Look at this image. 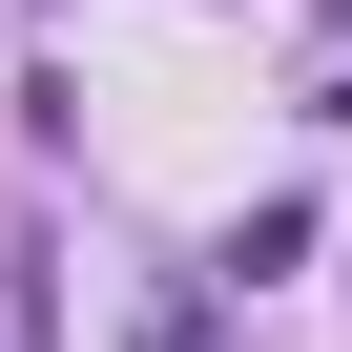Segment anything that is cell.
Returning <instances> with one entry per match:
<instances>
[{
	"instance_id": "6da1fadb",
	"label": "cell",
	"mask_w": 352,
	"mask_h": 352,
	"mask_svg": "<svg viewBox=\"0 0 352 352\" xmlns=\"http://www.w3.org/2000/svg\"><path fill=\"white\" fill-rule=\"evenodd\" d=\"M311 124H352V63H331V104H311Z\"/></svg>"
}]
</instances>
